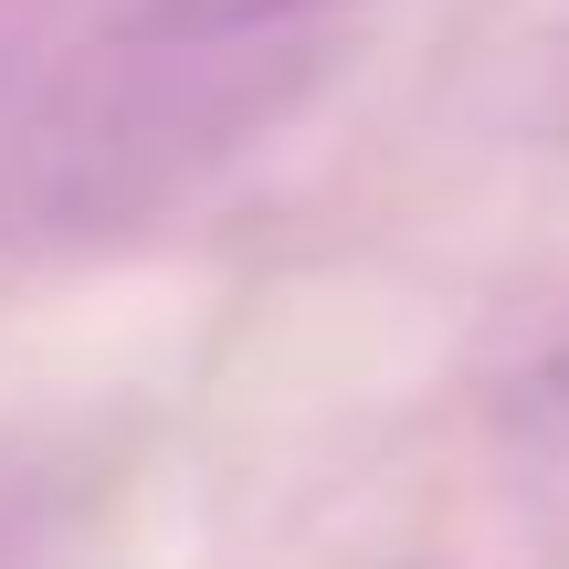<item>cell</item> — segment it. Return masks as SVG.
I'll return each mask as SVG.
<instances>
[{
  "instance_id": "6da1fadb",
  "label": "cell",
  "mask_w": 569,
  "mask_h": 569,
  "mask_svg": "<svg viewBox=\"0 0 569 569\" xmlns=\"http://www.w3.org/2000/svg\"><path fill=\"white\" fill-rule=\"evenodd\" d=\"M317 11H338V0H138L127 32H148V42H284Z\"/></svg>"
},
{
  "instance_id": "7a4b0ae2",
  "label": "cell",
  "mask_w": 569,
  "mask_h": 569,
  "mask_svg": "<svg viewBox=\"0 0 569 569\" xmlns=\"http://www.w3.org/2000/svg\"><path fill=\"white\" fill-rule=\"evenodd\" d=\"M538 390H549V422L569 432V359H559V369H549V380H538Z\"/></svg>"
}]
</instances>
